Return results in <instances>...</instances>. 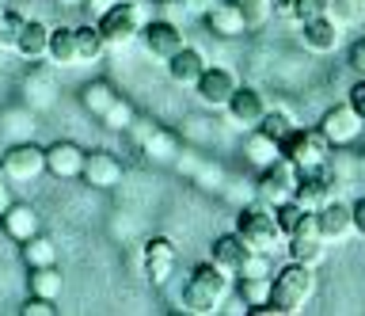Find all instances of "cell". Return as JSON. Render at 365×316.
<instances>
[{"label":"cell","instance_id":"obj_1","mask_svg":"<svg viewBox=\"0 0 365 316\" xmlns=\"http://www.w3.org/2000/svg\"><path fill=\"white\" fill-rule=\"evenodd\" d=\"M316 293V275H312V267H304V263H285L278 275L270 278V297L267 305H251V316H293V312H301L308 297Z\"/></svg>","mask_w":365,"mask_h":316},{"label":"cell","instance_id":"obj_2","mask_svg":"<svg viewBox=\"0 0 365 316\" xmlns=\"http://www.w3.org/2000/svg\"><path fill=\"white\" fill-rule=\"evenodd\" d=\"M228 270H221L217 263H198L190 270L187 286H182V309L194 316H210L225 305L228 297Z\"/></svg>","mask_w":365,"mask_h":316},{"label":"cell","instance_id":"obj_3","mask_svg":"<svg viewBox=\"0 0 365 316\" xmlns=\"http://www.w3.org/2000/svg\"><path fill=\"white\" fill-rule=\"evenodd\" d=\"M145 24H148V8L141 4V0H118V4L107 8V12L96 19L107 50H122V46H130L133 39H141Z\"/></svg>","mask_w":365,"mask_h":316},{"label":"cell","instance_id":"obj_4","mask_svg":"<svg viewBox=\"0 0 365 316\" xmlns=\"http://www.w3.org/2000/svg\"><path fill=\"white\" fill-rule=\"evenodd\" d=\"M236 233H240V240H244L251 252H259V255H274L282 248V240H285L282 225H278V218H274V206H267V202L240 210Z\"/></svg>","mask_w":365,"mask_h":316},{"label":"cell","instance_id":"obj_5","mask_svg":"<svg viewBox=\"0 0 365 316\" xmlns=\"http://www.w3.org/2000/svg\"><path fill=\"white\" fill-rule=\"evenodd\" d=\"M282 156L285 160H293L301 172H319V168H327V156H331V141L316 130H304V126H293L289 138L282 141Z\"/></svg>","mask_w":365,"mask_h":316},{"label":"cell","instance_id":"obj_6","mask_svg":"<svg viewBox=\"0 0 365 316\" xmlns=\"http://www.w3.org/2000/svg\"><path fill=\"white\" fill-rule=\"evenodd\" d=\"M297 179H301V168H297L293 160H285V156L270 160L267 168H262V175H259V202H267V206H278V202L293 198Z\"/></svg>","mask_w":365,"mask_h":316},{"label":"cell","instance_id":"obj_7","mask_svg":"<svg viewBox=\"0 0 365 316\" xmlns=\"http://www.w3.org/2000/svg\"><path fill=\"white\" fill-rule=\"evenodd\" d=\"M361 130H365V122H361V115H358V111H354L350 103L331 107L327 115L319 118V133H324V138L331 141V149L358 141V138H361Z\"/></svg>","mask_w":365,"mask_h":316},{"label":"cell","instance_id":"obj_8","mask_svg":"<svg viewBox=\"0 0 365 316\" xmlns=\"http://www.w3.org/2000/svg\"><path fill=\"white\" fill-rule=\"evenodd\" d=\"M141 42H145V50L153 53V58L168 61L171 53H179L182 46H187V35H182V27L171 24V19H148V24L141 27Z\"/></svg>","mask_w":365,"mask_h":316},{"label":"cell","instance_id":"obj_9","mask_svg":"<svg viewBox=\"0 0 365 316\" xmlns=\"http://www.w3.org/2000/svg\"><path fill=\"white\" fill-rule=\"evenodd\" d=\"M0 160H4V175L16 179V183H31L34 175L46 172V149H38V145H31V141L11 145Z\"/></svg>","mask_w":365,"mask_h":316},{"label":"cell","instance_id":"obj_10","mask_svg":"<svg viewBox=\"0 0 365 316\" xmlns=\"http://www.w3.org/2000/svg\"><path fill=\"white\" fill-rule=\"evenodd\" d=\"M175 240L171 236H153L145 240V252H141V263H145V278L153 286H168L171 270H175Z\"/></svg>","mask_w":365,"mask_h":316},{"label":"cell","instance_id":"obj_11","mask_svg":"<svg viewBox=\"0 0 365 316\" xmlns=\"http://www.w3.org/2000/svg\"><path fill=\"white\" fill-rule=\"evenodd\" d=\"M240 88L236 73L232 69H221V65H205L198 84H194V92H198V99L205 107H225L228 99H232V92Z\"/></svg>","mask_w":365,"mask_h":316},{"label":"cell","instance_id":"obj_12","mask_svg":"<svg viewBox=\"0 0 365 316\" xmlns=\"http://www.w3.org/2000/svg\"><path fill=\"white\" fill-rule=\"evenodd\" d=\"M335 198V175H327L324 168L319 172H301V179H297V190H293V202L304 210H324L327 202Z\"/></svg>","mask_w":365,"mask_h":316},{"label":"cell","instance_id":"obj_13","mask_svg":"<svg viewBox=\"0 0 365 316\" xmlns=\"http://www.w3.org/2000/svg\"><path fill=\"white\" fill-rule=\"evenodd\" d=\"M225 111H228V118H232V126H240V130H255L259 118L267 115V99H262L259 88H236L232 99L225 103Z\"/></svg>","mask_w":365,"mask_h":316},{"label":"cell","instance_id":"obj_14","mask_svg":"<svg viewBox=\"0 0 365 316\" xmlns=\"http://www.w3.org/2000/svg\"><path fill=\"white\" fill-rule=\"evenodd\" d=\"M80 179H88V187H118L122 183V160L107 149H91V153H84Z\"/></svg>","mask_w":365,"mask_h":316},{"label":"cell","instance_id":"obj_15","mask_svg":"<svg viewBox=\"0 0 365 316\" xmlns=\"http://www.w3.org/2000/svg\"><path fill=\"white\" fill-rule=\"evenodd\" d=\"M316 233L324 236V244L350 236V233H354V210L346 206V202L331 198L324 210H316Z\"/></svg>","mask_w":365,"mask_h":316},{"label":"cell","instance_id":"obj_16","mask_svg":"<svg viewBox=\"0 0 365 316\" xmlns=\"http://www.w3.org/2000/svg\"><path fill=\"white\" fill-rule=\"evenodd\" d=\"M80 168H84V149L73 141H53L46 149V172L53 179H80Z\"/></svg>","mask_w":365,"mask_h":316},{"label":"cell","instance_id":"obj_17","mask_svg":"<svg viewBox=\"0 0 365 316\" xmlns=\"http://www.w3.org/2000/svg\"><path fill=\"white\" fill-rule=\"evenodd\" d=\"M247 255H251V248L240 240V233H221L210 244V263H217L221 270H228V275H236V270L244 267Z\"/></svg>","mask_w":365,"mask_h":316},{"label":"cell","instance_id":"obj_18","mask_svg":"<svg viewBox=\"0 0 365 316\" xmlns=\"http://www.w3.org/2000/svg\"><path fill=\"white\" fill-rule=\"evenodd\" d=\"M301 35H304V46L312 53H331V50H339V42H342L339 24L327 16H316V19H308V24H301Z\"/></svg>","mask_w":365,"mask_h":316},{"label":"cell","instance_id":"obj_19","mask_svg":"<svg viewBox=\"0 0 365 316\" xmlns=\"http://www.w3.org/2000/svg\"><path fill=\"white\" fill-rule=\"evenodd\" d=\"M274 218H278L282 233H285V240H289V236L316 233V213H312V210H304V206H297L293 198L278 202V206H274ZM316 236H319V233H316Z\"/></svg>","mask_w":365,"mask_h":316},{"label":"cell","instance_id":"obj_20","mask_svg":"<svg viewBox=\"0 0 365 316\" xmlns=\"http://www.w3.org/2000/svg\"><path fill=\"white\" fill-rule=\"evenodd\" d=\"M202 69H205V58L194 46H182L179 53H171V58H168V76L179 88H194V84H198V76H202Z\"/></svg>","mask_w":365,"mask_h":316},{"label":"cell","instance_id":"obj_21","mask_svg":"<svg viewBox=\"0 0 365 316\" xmlns=\"http://www.w3.org/2000/svg\"><path fill=\"white\" fill-rule=\"evenodd\" d=\"M0 225H4V233L11 236V240H27V236L38 233V210L27 206V202H11V206L0 213Z\"/></svg>","mask_w":365,"mask_h":316},{"label":"cell","instance_id":"obj_22","mask_svg":"<svg viewBox=\"0 0 365 316\" xmlns=\"http://www.w3.org/2000/svg\"><path fill=\"white\" fill-rule=\"evenodd\" d=\"M202 19L210 24L213 35H221V39H236V35H244V31H247L244 27V16H240V8L232 4V0H217V4Z\"/></svg>","mask_w":365,"mask_h":316},{"label":"cell","instance_id":"obj_23","mask_svg":"<svg viewBox=\"0 0 365 316\" xmlns=\"http://www.w3.org/2000/svg\"><path fill=\"white\" fill-rule=\"evenodd\" d=\"M46 50H50V27L38 24V19H27L19 31V39H16V53L27 61H42Z\"/></svg>","mask_w":365,"mask_h":316},{"label":"cell","instance_id":"obj_24","mask_svg":"<svg viewBox=\"0 0 365 316\" xmlns=\"http://www.w3.org/2000/svg\"><path fill=\"white\" fill-rule=\"evenodd\" d=\"M285 252H289L293 263H304V267H319L324 263V255H327V248H324V236H316V233H304V236H289V244H285Z\"/></svg>","mask_w":365,"mask_h":316},{"label":"cell","instance_id":"obj_25","mask_svg":"<svg viewBox=\"0 0 365 316\" xmlns=\"http://www.w3.org/2000/svg\"><path fill=\"white\" fill-rule=\"evenodd\" d=\"M46 58L53 65H76L80 61V50H76V31L73 27H50V50H46Z\"/></svg>","mask_w":365,"mask_h":316},{"label":"cell","instance_id":"obj_26","mask_svg":"<svg viewBox=\"0 0 365 316\" xmlns=\"http://www.w3.org/2000/svg\"><path fill=\"white\" fill-rule=\"evenodd\" d=\"M23 263L27 267H50L57 263V244L50 240V236H42V233H34L23 240Z\"/></svg>","mask_w":365,"mask_h":316},{"label":"cell","instance_id":"obj_27","mask_svg":"<svg viewBox=\"0 0 365 316\" xmlns=\"http://www.w3.org/2000/svg\"><path fill=\"white\" fill-rule=\"evenodd\" d=\"M61 286H65V278H61V270H57V263L50 267H31V293H38V297H61Z\"/></svg>","mask_w":365,"mask_h":316},{"label":"cell","instance_id":"obj_28","mask_svg":"<svg viewBox=\"0 0 365 316\" xmlns=\"http://www.w3.org/2000/svg\"><path fill=\"white\" fill-rule=\"evenodd\" d=\"M141 153L148 156V160H171V156H179V141L171 138L168 130H148L145 141H141Z\"/></svg>","mask_w":365,"mask_h":316},{"label":"cell","instance_id":"obj_29","mask_svg":"<svg viewBox=\"0 0 365 316\" xmlns=\"http://www.w3.org/2000/svg\"><path fill=\"white\" fill-rule=\"evenodd\" d=\"M259 133H267L270 141H285L289 138V130H293V118H289V111H282V107H267V115L259 118V126H255Z\"/></svg>","mask_w":365,"mask_h":316},{"label":"cell","instance_id":"obj_30","mask_svg":"<svg viewBox=\"0 0 365 316\" xmlns=\"http://www.w3.org/2000/svg\"><path fill=\"white\" fill-rule=\"evenodd\" d=\"M114 99L118 96H114V88L107 81H91V84H84V92H80V103H84V111H91L96 118L114 103Z\"/></svg>","mask_w":365,"mask_h":316},{"label":"cell","instance_id":"obj_31","mask_svg":"<svg viewBox=\"0 0 365 316\" xmlns=\"http://www.w3.org/2000/svg\"><path fill=\"white\" fill-rule=\"evenodd\" d=\"M282 156V145L278 141H270L267 133H259V130H251V138H247V160L255 164V168H267L270 160H278Z\"/></svg>","mask_w":365,"mask_h":316},{"label":"cell","instance_id":"obj_32","mask_svg":"<svg viewBox=\"0 0 365 316\" xmlns=\"http://www.w3.org/2000/svg\"><path fill=\"white\" fill-rule=\"evenodd\" d=\"M365 12V0H324V16L335 19V24H358Z\"/></svg>","mask_w":365,"mask_h":316},{"label":"cell","instance_id":"obj_33","mask_svg":"<svg viewBox=\"0 0 365 316\" xmlns=\"http://www.w3.org/2000/svg\"><path fill=\"white\" fill-rule=\"evenodd\" d=\"M76 31V50H80V61H96L103 50V35H99V27L96 24H84V27H73Z\"/></svg>","mask_w":365,"mask_h":316},{"label":"cell","instance_id":"obj_34","mask_svg":"<svg viewBox=\"0 0 365 316\" xmlns=\"http://www.w3.org/2000/svg\"><path fill=\"white\" fill-rule=\"evenodd\" d=\"M99 118H103V126H107V130H118V133H122V130H130V126H133V118H137V115H133V107L125 103V99H114V103L103 111Z\"/></svg>","mask_w":365,"mask_h":316},{"label":"cell","instance_id":"obj_35","mask_svg":"<svg viewBox=\"0 0 365 316\" xmlns=\"http://www.w3.org/2000/svg\"><path fill=\"white\" fill-rule=\"evenodd\" d=\"M232 4L240 8V16H244V27H262L274 12L270 0H232Z\"/></svg>","mask_w":365,"mask_h":316},{"label":"cell","instance_id":"obj_36","mask_svg":"<svg viewBox=\"0 0 365 316\" xmlns=\"http://www.w3.org/2000/svg\"><path fill=\"white\" fill-rule=\"evenodd\" d=\"M282 12L297 24H308V19L324 16V0H282Z\"/></svg>","mask_w":365,"mask_h":316},{"label":"cell","instance_id":"obj_37","mask_svg":"<svg viewBox=\"0 0 365 316\" xmlns=\"http://www.w3.org/2000/svg\"><path fill=\"white\" fill-rule=\"evenodd\" d=\"M23 24H27V19H23L19 12H0V46L16 50V39H19Z\"/></svg>","mask_w":365,"mask_h":316},{"label":"cell","instance_id":"obj_38","mask_svg":"<svg viewBox=\"0 0 365 316\" xmlns=\"http://www.w3.org/2000/svg\"><path fill=\"white\" fill-rule=\"evenodd\" d=\"M270 278H274V275H270ZM270 278H244L240 297L247 301V309H251V305H267V297H270Z\"/></svg>","mask_w":365,"mask_h":316},{"label":"cell","instance_id":"obj_39","mask_svg":"<svg viewBox=\"0 0 365 316\" xmlns=\"http://www.w3.org/2000/svg\"><path fill=\"white\" fill-rule=\"evenodd\" d=\"M23 316H53L57 312V301L53 297H38V293H31L27 301H23Z\"/></svg>","mask_w":365,"mask_h":316},{"label":"cell","instance_id":"obj_40","mask_svg":"<svg viewBox=\"0 0 365 316\" xmlns=\"http://www.w3.org/2000/svg\"><path fill=\"white\" fill-rule=\"evenodd\" d=\"M346 103H350L354 111H358V115H361V122H365V76H361V81L350 88V99H346Z\"/></svg>","mask_w":365,"mask_h":316},{"label":"cell","instance_id":"obj_41","mask_svg":"<svg viewBox=\"0 0 365 316\" xmlns=\"http://www.w3.org/2000/svg\"><path fill=\"white\" fill-rule=\"evenodd\" d=\"M350 69L365 76V39L354 42V50H350Z\"/></svg>","mask_w":365,"mask_h":316},{"label":"cell","instance_id":"obj_42","mask_svg":"<svg viewBox=\"0 0 365 316\" xmlns=\"http://www.w3.org/2000/svg\"><path fill=\"white\" fill-rule=\"evenodd\" d=\"M217 0H182V8H187V16H205Z\"/></svg>","mask_w":365,"mask_h":316},{"label":"cell","instance_id":"obj_43","mask_svg":"<svg viewBox=\"0 0 365 316\" xmlns=\"http://www.w3.org/2000/svg\"><path fill=\"white\" fill-rule=\"evenodd\" d=\"M350 210H354V233H358L361 240H365V198H361V202H354Z\"/></svg>","mask_w":365,"mask_h":316},{"label":"cell","instance_id":"obj_44","mask_svg":"<svg viewBox=\"0 0 365 316\" xmlns=\"http://www.w3.org/2000/svg\"><path fill=\"white\" fill-rule=\"evenodd\" d=\"M114 4H118V0H84V8H91V16H103Z\"/></svg>","mask_w":365,"mask_h":316},{"label":"cell","instance_id":"obj_45","mask_svg":"<svg viewBox=\"0 0 365 316\" xmlns=\"http://www.w3.org/2000/svg\"><path fill=\"white\" fill-rule=\"evenodd\" d=\"M8 206H11V187H8V179H0V213Z\"/></svg>","mask_w":365,"mask_h":316},{"label":"cell","instance_id":"obj_46","mask_svg":"<svg viewBox=\"0 0 365 316\" xmlns=\"http://www.w3.org/2000/svg\"><path fill=\"white\" fill-rule=\"evenodd\" d=\"M57 4H65V8H84V0H57Z\"/></svg>","mask_w":365,"mask_h":316},{"label":"cell","instance_id":"obj_47","mask_svg":"<svg viewBox=\"0 0 365 316\" xmlns=\"http://www.w3.org/2000/svg\"><path fill=\"white\" fill-rule=\"evenodd\" d=\"M0 179H8V175H4V160H0Z\"/></svg>","mask_w":365,"mask_h":316},{"label":"cell","instance_id":"obj_48","mask_svg":"<svg viewBox=\"0 0 365 316\" xmlns=\"http://www.w3.org/2000/svg\"><path fill=\"white\" fill-rule=\"evenodd\" d=\"M168 4H171V0H168Z\"/></svg>","mask_w":365,"mask_h":316}]
</instances>
